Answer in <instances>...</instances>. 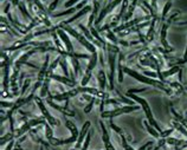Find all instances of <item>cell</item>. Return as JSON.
<instances>
[{
	"instance_id": "6da1fadb",
	"label": "cell",
	"mask_w": 187,
	"mask_h": 150,
	"mask_svg": "<svg viewBox=\"0 0 187 150\" xmlns=\"http://www.w3.org/2000/svg\"><path fill=\"white\" fill-rule=\"evenodd\" d=\"M123 71H125V73H128L129 76H132L133 78L137 79L139 82L145 83V84H149V85H153V86L159 88V89H161V90L166 91L167 93L172 95L171 90H169L167 86H165L164 82H159V81H155V79H153V78H149L147 76H142V75H140L139 72H136V71H134V70H132V69H129V68H123Z\"/></svg>"
},
{
	"instance_id": "7a4b0ae2",
	"label": "cell",
	"mask_w": 187,
	"mask_h": 150,
	"mask_svg": "<svg viewBox=\"0 0 187 150\" xmlns=\"http://www.w3.org/2000/svg\"><path fill=\"white\" fill-rule=\"evenodd\" d=\"M127 96L129 98H132V99H134L135 102H137V103H140L141 106L143 108V110H145V113H146V116H147V118H148V122L153 125V127L155 128L156 130L161 134L162 132V130L160 129V127H159V124H157V122H156L155 120H154V117H153V115H152V111H150V108H149L148 103H147V101L146 99H143V98L139 97V96H136V95H133V93H128L127 92Z\"/></svg>"
},
{
	"instance_id": "3957f363",
	"label": "cell",
	"mask_w": 187,
	"mask_h": 150,
	"mask_svg": "<svg viewBox=\"0 0 187 150\" xmlns=\"http://www.w3.org/2000/svg\"><path fill=\"white\" fill-rule=\"evenodd\" d=\"M61 27H63V30L64 31H66V32H69L71 36H74V37L77 39L78 41L82 44V45L84 46V47H86L88 49V51H90V52H96V47L91 44V43H89L88 40H86V38L83 37L82 34H79L77 31H75L72 27H70V26H68V24H65V23H62L61 25H59Z\"/></svg>"
},
{
	"instance_id": "277c9868",
	"label": "cell",
	"mask_w": 187,
	"mask_h": 150,
	"mask_svg": "<svg viewBox=\"0 0 187 150\" xmlns=\"http://www.w3.org/2000/svg\"><path fill=\"white\" fill-rule=\"evenodd\" d=\"M140 106L137 105H129V106H122V108H118V109H115L113 111H103L101 113L102 117L104 118H113L115 116H118V115H122V113H129V112H133V111H136L139 110Z\"/></svg>"
},
{
	"instance_id": "5b68a950",
	"label": "cell",
	"mask_w": 187,
	"mask_h": 150,
	"mask_svg": "<svg viewBox=\"0 0 187 150\" xmlns=\"http://www.w3.org/2000/svg\"><path fill=\"white\" fill-rule=\"evenodd\" d=\"M45 120H46L45 117H40V118H36V120H30V122H26L20 129L17 130V132L14 136H16V137H19V136L24 135L26 131H29L32 127H37L39 124H45V123H46Z\"/></svg>"
},
{
	"instance_id": "8992f818",
	"label": "cell",
	"mask_w": 187,
	"mask_h": 150,
	"mask_svg": "<svg viewBox=\"0 0 187 150\" xmlns=\"http://www.w3.org/2000/svg\"><path fill=\"white\" fill-rule=\"evenodd\" d=\"M34 101L37 102V104H38L39 109H40V111H42V113H43V116L46 118L47 120H49V123L51 124V125H58L59 124V122L56 120V118H54L50 113H49V111L46 110V108L44 106V104H43V102H42V99L39 97H34Z\"/></svg>"
},
{
	"instance_id": "52a82bcc",
	"label": "cell",
	"mask_w": 187,
	"mask_h": 150,
	"mask_svg": "<svg viewBox=\"0 0 187 150\" xmlns=\"http://www.w3.org/2000/svg\"><path fill=\"white\" fill-rule=\"evenodd\" d=\"M122 1H123V0H114V1H111V2H109V4H108V5L105 6V7H104V8H103V10H102V11H101V13L98 14V17H97V20H96V24L98 25V24L101 23L102 20L104 19V17H105V15L108 14L109 12H111V11H113L114 8L116 7V6H117V5H118V4H120V2H122Z\"/></svg>"
},
{
	"instance_id": "ba28073f",
	"label": "cell",
	"mask_w": 187,
	"mask_h": 150,
	"mask_svg": "<svg viewBox=\"0 0 187 150\" xmlns=\"http://www.w3.org/2000/svg\"><path fill=\"white\" fill-rule=\"evenodd\" d=\"M79 93V91H78V89L76 88V89H74V90L71 91H68V92H64V93H62V95H56V96H50V98L52 99H56V101H68L69 98L71 97H75L76 95H78Z\"/></svg>"
},
{
	"instance_id": "9c48e42d",
	"label": "cell",
	"mask_w": 187,
	"mask_h": 150,
	"mask_svg": "<svg viewBox=\"0 0 187 150\" xmlns=\"http://www.w3.org/2000/svg\"><path fill=\"white\" fill-rule=\"evenodd\" d=\"M57 34H58L59 38L63 40V43L65 44L68 52H74V46L71 44V41H70V39H69V37H68V34L65 33V31L62 30V29H58V30H57Z\"/></svg>"
},
{
	"instance_id": "30bf717a",
	"label": "cell",
	"mask_w": 187,
	"mask_h": 150,
	"mask_svg": "<svg viewBox=\"0 0 187 150\" xmlns=\"http://www.w3.org/2000/svg\"><path fill=\"white\" fill-rule=\"evenodd\" d=\"M115 52L109 51V65H110V73H109V81H110V89H113L114 86V71H115Z\"/></svg>"
},
{
	"instance_id": "8fae6325",
	"label": "cell",
	"mask_w": 187,
	"mask_h": 150,
	"mask_svg": "<svg viewBox=\"0 0 187 150\" xmlns=\"http://www.w3.org/2000/svg\"><path fill=\"white\" fill-rule=\"evenodd\" d=\"M90 122L89 120H86V123H84V125L82 127V130H81V132H79V136H78V140H77V144H76V149H78L79 147H81V144L83 142V138L86 136V134L89 132V128H90Z\"/></svg>"
},
{
	"instance_id": "7c38bea8",
	"label": "cell",
	"mask_w": 187,
	"mask_h": 150,
	"mask_svg": "<svg viewBox=\"0 0 187 150\" xmlns=\"http://www.w3.org/2000/svg\"><path fill=\"white\" fill-rule=\"evenodd\" d=\"M50 77H51V78H54V79H56V81H58V82L63 83V84H65V85H68V86H70V88H74V86L76 85V83H75L74 79H69V78H66V77L54 75V73H51Z\"/></svg>"
},
{
	"instance_id": "4fadbf2b",
	"label": "cell",
	"mask_w": 187,
	"mask_h": 150,
	"mask_svg": "<svg viewBox=\"0 0 187 150\" xmlns=\"http://www.w3.org/2000/svg\"><path fill=\"white\" fill-rule=\"evenodd\" d=\"M86 1H88V0H83V1H82V4H79L78 6H76V7H71V8H69V10H66V11L59 12V13H54V17L57 18V17H63V15H68V14H71V13H75L78 8H82L84 5H86Z\"/></svg>"
},
{
	"instance_id": "5bb4252c",
	"label": "cell",
	"mask_w": 187,
	"mask_h": 150,
	"mask_svg": "<svg viewBox=\"0 0 187 150\" xmlns=\"http://www.w3.org/2000/svg\"><path fill=\"white\" fill-rule=\"evenodd\" d=\"M101 129H102V132H103V142H104V145H105V149L107 150H115L114 147L111 145L110 143V138L108 136V132H107V129L104 127V124L101 122Z\"/></svg>"
},
{
	"instance_id": "9a60e30c",
	"label": "cell",
	"mask_w": 187,
	"mask_h": 150,
	"mask_svg": "<svg viewBox=\"0 0 187 150\" xmlns=\"http://www.w3.org/2000/svg\"><path fill=\"white\" fill-rule=\"evenodd\" d=\"M90 10H91V7H90V6H86V7L83 8L82 11H79V12H77V13H76V14L74 15V17H72L71 19H68V20H66V22H64V23H65V24H70V23H72V22H75V20H77L78 18H81V17H83V15L86 14V13H88V12H89Z\"/></svg>"
},
{
	"instance_id": "2e32d148",
	"label": "cell",
	"mask_w": 187,
	"mask_h": 150,
	"mask_svg": "<svg viewBox=\"0 0 187 150\" xmlns=\"http://www.w3.org/2000/svg\"><path fill=\"white\" fill-rule=\"evenodd\" d=\"M47 103L51 105L52 108H55V109H57V110H59V111L63 112L64 115H68V116H75L74 111H70V110H68L66 108H62V106H59V105L54 104V103H52V101H51V98H49V99H47Z\"/></svg>"
},
{
	"instance_id": "e0dca14e",
	"label": "cell",
	"mask_w": 187,
	"mask_h": 150,
	"mask_svg": "<svg viewBox=\"0 0 187 150\" xmlns=\"http://www.w3.org/2000/svg\"><path fill=\"white\" fill-rule=\"evenodd\" d=\"M136 4H137V0H134V1H132V4L129 5V7H128L125 17H123V20H125V22H128V20L130 19V17L133 15V12H134V8L136 6Z\"/></svg>"
},
{
	"instance_id": "ac0fdd59",
	"label": "cell",
	"mask_w": 187,
	"mask_h": 150,
	"mask_svg": "<svg viewBox=\"0 0 187 150\" xmlns=\"http://www.w3.org/2000/svg\"><path fill=\"white\" fill-rule=\"evenodd\" d=\"M167 27H168V25H167V24H164V25H162V29H161V43H162V45L168 50V49H169V45H168V43H167V40H166Z\"/></svg>"
},
{
	"instance_id": "d6986e66",
	"label": "cell",
	"mask_w": 187,
	"mask_h": 150,
	"mask_svg": "<svg viewBox=\"0 0 187 150\" xmlns=\"http://www.w3.org/2000/svg\"><path fill=\"white\" fill-rule=\"evenodd\" d=\"M65 125H66V127H68V129H69L71 132H72V136H74V137H77V140H78L79 132H78L76 125H75L72 122H70V120H66V122H65Z\"/></svg>"
},
{
	"instance_id": "ffe728a7",
	"label": "cell",
	"mask_w": 187,
	"mask_h": 150,
	"mask_svg": "<svg viewBox=\"0 0 187 150\" xmlns=\"http://www.w3.org/2000/svg\"><path fill=\"white\" fill-rule=\"evenodd\" d=\"M172 124L174 125V128H175L177 130H179V131L181 132V134H182V135L186 136V137H187V129H186L185 127H184V125H182L181 123H180L179 120H173V122H172Z\"/></svg>"
},
{
	"instance_id": "44dd1931",
	"label": "cell",
	"mask_w": 187,
	"mask_h": 150,
	"mask_svg": "<svg viewBox=\"0 0 187 150\" xmlns=\"http://www.w3.org/2000/svg\"><path fill=\"white\" fill-rule=\"evenodd\" d=\"M143 123H145V127H146V129L148 130V132L153 136V137H155V138L160 137V132H157L155 129L153 128V125H152V124H148V122H147V120H145Z\"/></svg>"
},
{
	"instance_id": "7402d4cb",
	"label": "cell",
	"mask_w": 187,
	"mask_h": 150,
	"mask_svg": "<svg viewBox=\"0 0 187 150\" xmlns=\"http://www.w3.org/2000/svg\"><path fill=\"white\" fill-rule=\"evenodd\" d=\"M47 64H49V56H46V57H45V63H44V65H43V68H42V70H40V72H39V75H38L39 82H42V81L44 79V77H45V72H46Z\"/></svg>"
},
{
	"instance_id": "603a6c76",
	"label": "cell",
	"mask_w": 187,
	"mask_h": 150,
	"mask_svg": "<svg viewBox=\"0 0 187 150\" xmlns=\"http://www.w3.org/2000/svg\"><path fill=\"white\" fill-rule=\"evenodd\" d=\"M96 61H97V53L94 52L93 56H91V58H90V60H89V65H88V70H86V71L91 72L94 70V68L96 66Z\"/></svg>"
},
{
	"instance_id": "cb8c5ba5",
	"label": "cell",
	"mask_w": 187,
	"mask_h": 150,
	"mask_svg": "<svg viewBox=\"0 0 187 150\" xmlns=\"http://www.w3.org/2000/svg\"><path fill=\"white\" fill-rule=\"evenodd\" d=\"M171 111H172V113H173V116L175 117V120H179L180 123H181V124H182V125H184V127H185V128L187 129V120H186V118H184L182 116H180L179 113L177 112V111H175L174 109H172Z\"/></svg>"
},
{
	"instance_id": "d4e9b609",
	"label": "cell",
	"mask_w": 187,
	"mask_h": 150,
	"mask_svg": "<svg viewBox=\"0 0 187 150\" xmlns=\"http://www.w3.org/2000/svg\"><path fill=\"white\" fill-rule=\"evenodd\" d=\"M98 82H100V88H101V90H104L105 89V75H104V72L100 70L98 71Z\"/></svg>"
},
{
	"instance_id": "484cf974",
	"label": "cell",
	"mask_w": 187,
	"mask_h": 150,
	"mask_svg": "<svg viewBox=\"0 0 187 150\" xmlns=\"http://www.w3.org/2000/svg\"><path fill=\"white\" fill-rule=\"evenodd\" d=\"M4 70H5V73H4V83H2V85H4V89L6 90L7 92L8 90V63L6 64V66H2Z\"/></svg>"
},
{
	"instance_id": "4316f807",
	"label": "cell",
	"mask_w": 187,
	"mask_h": 150,
	"mask_svg": "<svg viewBox=\"0 0 187 150\" xmlns=\"http://www.w3.org/2000/svg\"><path fill=\"white\" fill-rule=\"evenodd\" d=\"M179 71H180L179 65H175V66H173L171 70H168V71H165V72H162V76H164V78H167V77H169V76L174 75V73H177V72H179Z\"/></svg>"
},
{
	"instance_id": "83f0119b",
	"label": "cell",
	"mask_w": 187,
	"mask_h": 150,
	"mask_svg": "<svg viewBox=\"0 0 187 150\" xmlns=\"http://www.w3.org/2000/svg\"><path fill=\"white\" fill-rule=\"evenodd\" d=\"M19 8H20V11H22V13H23V15L24 17H26V18H27V19H29V20H33V19H32L31 18V15L29 14V12H27V11H26V7H25V5H24V2H19Z\"/></svg>"
},
{
	"instance_id": "f1b7e54d",
	"label": "cell",
	"mask_w": 187,
	"mask_h": 150,
	"mask_svg": "<svg viewBox=\"0 0 187 150\" xmlns=\"http://www.w3.org/2000/svg\"><path fill=\"white\" fill-rule=\"evenodd\" d=\"M90 32H91V34H93L94 38H96L97 39V41H100V43H102V45H105V43H104V40L102 39L101 37H100V34H98V32L95 30L94 27H90Z\"/></svg>"
},
{
	"instance_id": "f546056e",
	"label": "cell",
	"mask_w": 187,
	"mask_h": 150,
	"mask_svg": "<svg viewBox=\"0 0 187 150\" xmlns=\"http://www.w3.org/2000/svg\"><path fill=\"white\" fill-rule=\"evenodd\" d=\"M61 66H62L63 71H64V75L65 76H69V70H68V64H66V60L65 58H61V61H59Z\"/></svg>"
},
{
	"instance_id": "4dcf8cb0",
	"label": "cell",
	"mask_w": 187,
	"mask_h": 150,
	"mask_svg": "<svg viewBox=\"0 0 187 150\" xmlns=\"http://www.w3.org/2000/svg\"><path fill=\"white\" fill-rule=\"evenodd\" d=\"M71 63H72V65H74L75 75H77L78 72H79V63H78L77 58H76V57H71Z\"/></svg>"
},
{
	"instance_id": "1f68e13d",
	"label": "cell",
	"mask_w": 187,
	"mask_h": 150,
	"mask_svg": "<svg viewBox=\"0 0 187 150\" xmlns=\"http://www.w3.org/2000/svg\"><path fill=\"white\" fill-rule=\"evenodd\" d=\"M49 78H50V77H46V78H45V82H44V84H43V88H42V92H40V96H42V97L46 96L47 85H49Z\"/></svg>"
},
{
	"instance_id": "d6a6232c",
	"label": "cell",
	"mask_w": 187,
	"mask_h": 150,
	"mask_svg": "<svg viewBox=\"0 0 187 150\" xmlns=\"http://www.w3.org/2000/svg\"><path fill=\"white\" fill-rule=\"evenodd\" d=\"M14 137V134H7L6 136H1V141H0V144L1 145H4L5 142H7V141H12V138Z\"/></svg>"
},
{
	"instance_id": "836d02e7",
	"label": "cell",
	"mask_w": 187,
	"mask_h": 150,
	"mask_svg": "<svg viewBox=\"0 0 187 150\" xmlns=\"http://www.w3.org/2000/svg\"><path fill=\"white\" fill-rule=\"evenodd\" d=\"M166 142L169 143V144H173V145H182L184 144V141H180V140H175V138H167Z\"/></svg>"
},
{
	"instance_id": "e575fe53",
	"label": "cell",
	"mask_w": 187,
	"mask_h": 150,
	"mask_svg": "<svg viewBox=\"0 0 187 150\" xmlns=\"http://www.w3.org/2000/svg\"><path fill=\"white\" fill-rule=\"evenodd\" d=\"M79 29H82V31L84 32V34H86V39H89V40H93L94 37H93V34H91V32H89V31H88V29H86V27H84L82 24L79 25Z\"/></svg>"
},
{
	"instance_id": "d590c367",
	"label": "cell",
	"mask_w": 187,
	"mask_h": 150,
	"mask_svg": "<svg viewBox=\"0 0 187 150\" xmlns=\"http://www.w3.org/2000/svg\"><path fill=\"white\" fill-rule=\"evenodd\" d=\"M121 60H122V56H121ZM121 60L118 63V82H122L123 81V68L121 65Z\"/></svg>"
},
{
	"instance_id": "8d00e7d4",
	"label": "cell",
	"mask_w": 187,
	"mask_h": 150,
	"mask_svg": "<svg viewBox=\"0 0 187 150\" xmlns=\"http://www.w3.org/2000/svg\"><path fill=\"white\" fill-rule=\"evenodd\" d=\"M91 79V72H89V71H86V76L83 77V79H82V86H86V83L89 82Z\"/></svg>"
},
{
	"instance_id": "74e56055",
	"label": "cell",
	"mask_w": 187,
	"mask_h": 150,
	"mask_svg": "<svg viewBox=\"0 0 187 150\" xmlns=\"http://www.w3.org/2000/svg\"><path fill=\"white\" fill-rule=\"evenodd\" d=\"M90 138H91V131H89V132L86 134V142H84V145H83V149H82V150L88 149V147H89V144H90Z\"/></svg>"
},
{
	"instance_id": "f35d334b",
	"label": "cell",
	"mask_w": 187,
	"mask_h": 150,
	"mask_svg": "<svg viewBox=\"0 0 187 150\" xmlns=\"http://www.w3.org/2000/svg\"><path fill=\"white\" fill-rule=\"evenodd\" d=\"M171 6H172V2H171V1H168V2H167V4L165 5L164 11H162V19H165V18H166V14H167V12L169 11Z\"/></svg>"
},
{
	"instance_id": "ab89813d",
	"label": "cell",
	"mask_w": 187,
	"mask_h": 150,
	"mask_svg": "<svg viewBox=\"0 0 187 150\" xmlns=\"http://www.w3.org/2000/svg\"><path fill=\"white\" fill-rule=\"evenodd\" d=\"M121 138H122V145H123V148H125V150H134L132 147H130V145L127 143V141H125V137L123 136V134L121 135Z\"/></svg>"
},
{
	"instance_id": "60d3db41",
	"label": "cell",
	"mask_w": 187,
	"mask_h": 150,
	"mask_svg": "<svg viewBox=\"0 0 187 150\" xmlns=\"http://www.w3.org/2000/svg\"><path fill=\"white\" fill-rule=\"evenodd\" d=\"M94 103H95V98H93V99L89 102V104L86 106V109H84V112L88 113V112H90V111H91V109H93V106H94Z\"/></svg>"
},
{
	"instance_id": "b9f144b4",
	"label": "cell",
	"mask_w": 187,
	"mask_h": 150,
	"mask_svg": "<svg viewBox=\"0 0 187 150\" xmlns=\"http://www.w3.org/2000/svg\"><path fill=\"white\" fill-rule=\"evenodd\" d=\"M44 125H45V130H46V137H47V140H51V138H52V130H51V128L49 127L46 123H45Z\"/></svg>"
},
{
	"instance_id": "7bdbcfd3",
	"label": "cell",
	"mask_w": 187,
	"mask_h": 150,
	"mask_svg": "<svg viewBox=\"0 0 187 150\" xmlns=\"http://www.w3.org/2000/svg\"><path fill=\"white\" fill-rule=\"evenodd\" d=\"M33 1H34V4H36V5H37V6H38L39 7V10H40V12H43V13H46L47 11H46V8L44 7V6H43V5H42V2H40V1H39V0H33Z\"/></svg>"
},
{
	"instance_id": "ee69618b",
	"label": "cell",
	"mask_w": 187,
	"mask_h": 150,
	"mask_svg": "<svg viewBox=\"0 0 187 150\" xmlns=\"http://www.w3.org/2000/svg\"><path fill=\"white\" fill-rule=\"evenodd\" d=\"M107 37L109 38V39L111 40V41H113V43H114V44H117V43H118V40H117L116 37H115V36L113 34V32L108 31V33H107Z\"/></svg>"
},
{
	"instance_id": "f6af8a7d",
	"label": "cell",
	"mask_w": 187,
	"mask_h": 150,
	"mask_svg": "<svg viewBox=\"0 0 187 150\" xmlns=\"http://www.w3.org/2000/svg\"><path fill=\"white\" fill-rule=\"evenodd\" d=\"M109 125H110V127H111V128H113V129H114L115 131H116L117 134H120V135H122V130H121V129H120V128H118V127H116V125H115V124L113 123V120H111V118H110Z\"/></svg>"
},
{
	"instance_id": "bcb514c9",
	"label": "cell",
	"mask_w": 187,
	"mask_h": 150,
	"mask_svg": "<svg viewBox=\"0 0 187 150\" xmlns=\"http://www.w3.org/2000/svg\"><path fill=\"white\" fill-rule=\"evenodd\" d=\"M29 85H30V79H26L25 81V83H24V85H23V89H22V95H24L25 93V90H27V88H29Z\"/></svg>"
},
{
	"instance_id": "7dc6e473",
	"label": "cell",
	"mask_w": 187,
	"mask_h": 150,
	"mask_svg": "<svg viewBox=\"0 0 187 150\" xmlns=\"http://www.w3.org/2000/svg\"><path fill=\"white\" fill-rule=\"evenodd\" d=\"M58 1L59 0H54V2L50 5V7H49V10H47V12H52V11H55L56 6H57V4H58Z\"/></svg>"
},
{
	"instance_id": "c3c4849f",
	"label": "cell",
	"mask_w": 187,
	"mask_h": 150,
	"mask_svg": "<svg viewBox=\"0 0 187 150\" xmlns=\"http://www.w3.org/2000/svg\"><path fill=\"white\" fill-rule=\"evenodd\" d=\"M173 132V129H168V130H165V131H162L161 134H160V136L161 137H167V136H169Z\"/></svg>"
},
{
	"instance_id": "681fc988",
	"label": "cell",
	"mask_w": 187,
	"mask_h": 150,
	"mask_svg": "<svg viewBox=\"0 0 187 150\" xmlns=\"http://www.w3.org/2000/svg\"><path fill=\"white\" fill-rule=\"evenodd\" d=\"M146 90H147L146 88H143V89H132V90H128L127 92H128V93H134V92H143V91Z\"/></svg>"
},
{
	"instance_id": "f907efd6",
	"label": "cell",
	"mask_w": 187,
	"mask_h": 150,
	"mask_svg": "<svg viewBox=\"0 0 187 150\" xmlns=\"http://www.w3.org/2000/svg\"><path fill=\"white\" fill-rule=\"evenodd\" d=\"M77 1L78 0H69V1H66V2H65V7H71V6L75 5Z\"/></svg>"
},
{
	"instance_id": "816d5d0a",
	"label": "cell",
	"mask_w": 187,
	"mask_h": 150,
	"mask_svg": "<svg viewBox=\"0 0 187 150\" xmlns=\"http://www.w3.org/2000/svg\"><path fill=\"white\" fill-rule=\"evenodd\" d=\"M13 103H8V102H4V101H2V102H1V108H5V106H6V108H13Z\"/></svg>"
},
{
	"instance_id": "f5cc1de1",
	"label": "cell",
	"mask_w": 187,
	"mask_h": 150,
	"mask_svg": "<svg viewBox=\"0 0 187 150\" xmlns=\"http://www.w3.org/2000/svg\"><path fill=\"white\" fill-rule=\"evenodd\" d=\"M145 75L147 76V77H149V78H155L156 76H157L155 75L154 72H149V71H145Z\"/></svg>"
},
{
	"instance_id": "db71d44e",
	"label": "cell",
	"mask_w": 187,
	"mask_h": 150,
	"mask_svg": "<svg viewBox=\"0 0 187 150\" xmlns=\"http://www.w3.org/2000/svg\"><path fill=\"white\" fill-rule=\"evenodd\" d=\"M152 144H153V142H150V141H149V142H148V143H146V144H145L143 147H141V148H140L139 150H146L147 148H148V147H150Z\"/></svg>"
},
{
	"instance_id": "11a10c76",
	"label": "cell",
	"mask_w": 187,
	"mask_h": 150,
	"mask_svg": "<svg viewBox=\"0 0 187 150\" xmlns=\"http://www.w3.org/2000/svg\"><path fill=\"white\" fill-rule=\"evenodd\" d=\"M172 88H174V89H178V90H181V88H180V85L178 84V83H171L169 84Z\"/></svg>"
},
{
	"instance_id": "9f6ffc18",
	"label": "cell",
	"mask_w": 187,
	"mask_h": 150,
	"mask_svg": "<svg viewBox=\"0 0 187 150\" xmlns=\"http://www.w3.org/2000/svg\"><path fill=\"white\" fill-rule=\"evenodd\" d=\"M13 145H14V142H13V141H10V143H8V145L6 147V149L5 150H12Z\"/></svg>"
},
{
	"instance_id": "6f0895ef",
	"label": "cell",
	"mask_w": 187,
	"mask_h": 150,
	"mask_svg": "<svg viewBox=\"0 0 187 150\" xmlns=\"http://www.w3.org/2000/svg\"><path fill=\"white\" fill-rule=\"evenodd\" d=\"M105 103H108V104H118V102H117L116 99H107Z\"/></svg>"
},
{
	"instance_id": "680465c9",
	"label": "cell",
	"mask_w": 187,
	"mask_h": 150,
	"mask_svg": "<svg viewBox=\"0 0 187 150\" xmlns=\"http://www.w3.org/2000/svg\"><path fill=\"white\" fill-rule=\"evenodd\" d=\"M184 63H186L187 61V50H186V52H185V54H184Z\"/></svg>"
},
{
	"instance_id": "91938a15",
	"label": "cell",
	"mask_w": 187,
	"mask_h": 150,
	"mask_svg": "<svg viewBox=\"0 0 187 150\" xmlns=\"http://www.w3.org/2000/svg\"><path fill=\"white\" fill-rule=\"evenodd\" d=\"M8 8H10V5H7V6L5 7V10H4V12H5V13H8Z\"/></svg>"
},
{
	"instance_id": "94428289",
	"label": "cell",
	"mask_w": 187,
	"mask_h": 150,
	"mask_svg": "<svg viewBox=\"0 0 187 150\" xmlns=\"http://www.w3.org/2000/svg\"><path fill=\"white\" fill-rule=\"evenodd\" d=\"M43 1H44V2H45V1H46V0H43Z\"/></svg>"
},
{
	"instance_id": "6125c7cd",
	"label": "cell",
	"mask_w": 187,
	"mask_h": 150,
	"mask_svg": "<svg viewBox=\"0 0 187 150\" xmlns=\"http://www.w3.org/2000/svg\"><path fill=\"white\" fill-rule=\"evenodd\" d=\"M72 150H77V149H72Z\"/></svg>"
},
{
	"instance_id": "be15d7a7",
	"label": "cell",
	"mask_w": 187,
	"mask_h": 150,
	"mask_svg": "<svg viewBox=\"0 0 187 150\" xmlns=\"http://www.w3.org/2000/svg\"><path fill=\"white\" fill-rule=\"evenodd\" d=\"M14 150H18V149H14Z\"/></svg>"
},
{
	"instance_id": "e7e4bbea",
	"label": "cell",
	"mask_w": 187,
	"mask_h": 150,
	"mask_svg": "<svg viewBox=\"0 0 187 150\" xmlns=\"http://www.w3.org/2000/svg\"><path fill=\"white\" fill-rule=\"evenodd\" d=\"M132 1H134V0H132Z\"/></svg>"
},
{
	"instance_id": "03108f58",
	"label": "cell",
	"mask_w": 187,
	"mask_h": 150,
	"mask_svg": "<svg viewBox=\"0 0 187 150\" xmlns=\"http://www.w3.org/2000/svg\"><path fill=\"white\" fill-rule=\"evenodd\" d=\"M186 90H187V88H186Z\"/></svg>"
}]
</instances>
